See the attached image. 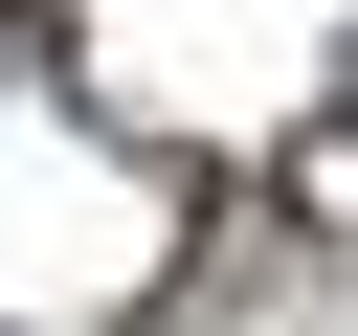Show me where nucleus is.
<instances>
[{
    "instance_id": "obj_1",
    "label": "nucleus",
    "mask_w": 358,
    "mask_h": 336,
    "mask_svg": "<svg viewBox=\"0 0 358 336\" xmlns=\"http://www.w3.org/2000/svg\"><path fill=\"white\" fill-rule=\"evenodd\" d=\"M0 45H22V0H0Z\"/></svg>"
}]
</instances>
